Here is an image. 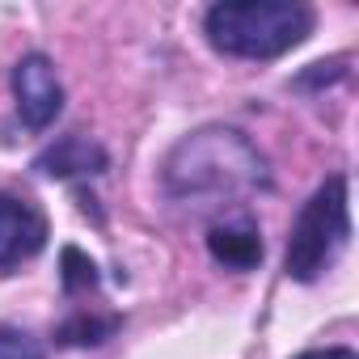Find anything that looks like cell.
<instances>
[{"label": "cell", "instance_id": "30bf717a", "mask_svg": "<svg viewBox=\"0 0 359 359\" xmlns=\"http://www.w3.org/2000/svg\"><path fill=\"white\" fill-rule=\"evenodd\" d=\"M0 359H47L43 342L18 325H0Z\"/></svg>", "mask_w": 359, "mask_h": 359}, {"label": "cell", "instance_id": "6da1fadb", "mask_svg": "<svg viewBox=\"0 0 359 359\" xmlns=\"http://www.w3.org/2000/svg\"><path fill=\"white\" fill-rule=\"evenodd\" d=\"M271 187L266 156L237 127H199L161 161V191L177 203H229Z\"/></svg>", "mask_w": 359, "mask_h": 359}, {"label": "cell", "instance_id": "ba28073f", "mask_svg": "<svg viewBox=\"0 0 359 359\" xmlns=\"http://www.w3.org/2000/svg\"><path fill=\"white\" fill-rule=\"evenodd\" d=\"M123 321L118 317H93V313H72L68 321L55 325V342L60 346H102L106 338H114Z\"/></svg>", "mask_w": 359, "mask_h": 359}, {"label": "cell", "instance_id": "277c9868", "mask_svg": "<svg viewBox=\"0 0 359 359\" xmlns=\"http://www.w3.org/2000/svg\"><path fill=\"white\" fill-rule=\"evenodd\" d=\"M13 97H18V114L30 131H47L60 118L64 85L55 76V64L43 51H30L13 64Z\"/></svg>", "mask_w": 359, "mask_h": 359}, {"label": "cell", "instance_id": "5b68a950", "mask_svg": "<svg viewBox=\"0 0 359 359\" xmlns=\"http://www.w3.org/2000/svg\"><path fill=\"white\" fill-rule=\"evenodd\" d=\"M47 237H51L47 216L30 199L0 191V271H13V266L30 262L47 245Z\"/></svg>", "mask_w": 359, "mask_h": 359}, {"label": "cell", "instance_id": "7a4b0ae2", "mask_svg": "<svg viewBox=\"0 0 359 359\" xmlns=\"http://www.w3.org/2000/svg\"><path fill=\"white\" fill-rule=\"evenodd\" d=\"M313 9L296 0H245V5H212L203 34L220 55L233 60H279L313 34Z\"/></svg>", "mask_w": 359, "mask_h": 359}, {"label": "cell", "instance_id": "52a82bcc", "mask_svg": "<svg viewBox=\"0 0 359 359\" xmlns=\"http://www.w3.org/2000/svg\"><path fill=\"white\" fill-rule=\"evenodd\" d=\"M208 254L229 271H254L262 262V233L254 220H224L208 233Z\"/></svg>", "mask_w": 359, "mask_h": 359}, {"label": "cell", "instance_id": "9c48e42d", "mask_svg": "<svg viewBox=\"0 0 359 359\" xmlns=\"http://www.w3.org/2000/svg\"><path fill=\"white\" fill-rule=\"evenodd\" d=\"M60 283H64V296H81V292H93L97 287V266L85 250L76 245H64L60 250Z\"/></svg>", "mask_w": 359, "mask_h": 359}, {"label": "cell", "instance_id": "3957f363", "mask_svg": "<svg viewBox=\"0 0 359 359\" xmlns=\"http://www.w3.org/2000/svg\"><path fill=\"white\" fill-rule=\"evenodd\" d=\"M351 237V208H346V177L334 173L313 191V199L300 208L292 237H287V254H283V271L296 283H313L346 245Z\"/></svg>", "mask_w": 359, "mask_h": 359}, {"label": "cell", "instance_id": "8fae6325", "mask_svg": "<svg viewBox=\"0 0 359 359\" xmlns=\"http://www.w3.org/2000/svg\"><path fill=\"white\" fill-rule=\"evenodd\" d=\"M296 359H359L351 346H325V351H304V355H296Z\"/></svg>", "mask_w": 359, "mask_h": 359}, {"label": "cell", "instance_id": "8992f818", "mask_svg": "<svg viewBox=\"0 0 359 359\" xmlns=\"http://www.w3.org/2000/svg\"><path fill=\"white\" fill-rule=\"evenodd\" d=\"M106 169H110L106 148L85 140V135H64V140H55L51 148H43L34 156V173L60 177V182H68V177H93V173H106Z\"/></svg>", "mask_w": 359, "mask_h": 359}]
</instances>
